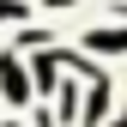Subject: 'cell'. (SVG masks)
I'll list each match as a JSON object with an SVG mask.
<instances>
[{"label":"cell","mask_w":127,"mask_h":127,"mask_svg":"<svg viewBox=\"0 0 127 127\" xmlns=\"http://www.w3.org/2000/svg\"><path fill=\"white\" fill-rule=\"evenodd\" d=\"M0 85H6V97H12V103H18V97H24V79H18V73H12V67H6V61H0Z\"/></svg>","instance_id":"1"},{"label":"cell","mask_w":127,"mask_h":127,"mask_svg":"<svg viewBox=\"0 0 127 127\" xmlns=\"http://www.w3.org/2000/svg\"><path fill=\"white\" fill-rule=\"evenodd\" d=\"M103 109H109V85H97V91H91V109H85V121L97 127V115H103Z\"/></svg>","instance_id":"2"},{"label":"cell","mask_w":127,"mask_h":127,"mask_svg":"<svg viewBox=\"0 0 127 127\" xmlns=\"http://www.w3.org/2000/svg\"><path fill=\"white\" fill-rule=\"evenodd\" d=\"M115 127H127V115H121V121H115Z\"/></svg>","instance_id":"3"}]
</instances>
